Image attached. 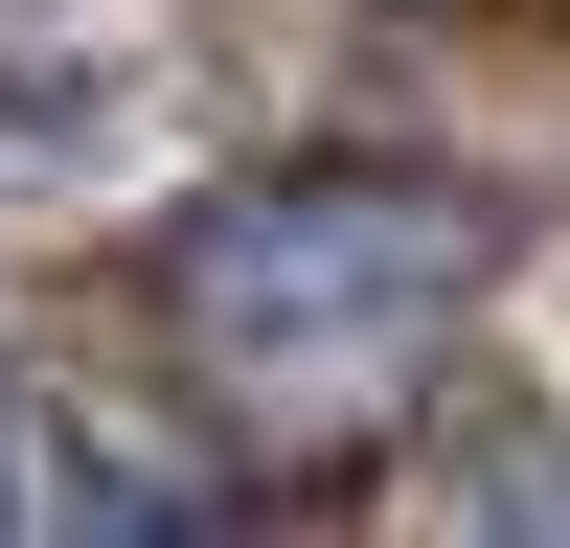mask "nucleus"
Listing matches in <instances>:
<instances>
[{
    "label": "nucleus",
    "mask_w": 570,
    "mask_h": 548,
    "mask_svg": "<svg viewBox=\"0 0 570 548\" xmlns=\"http://www.w3.org/2000/svg\"><path fill=\"white\" fill-rule=\"evenodd\" d=\"M480 274H502L480 183H434V160H274V183H228V206H183L160 320L228 365V389L343 411V389H389L411 343H456Z\"/></svg>",
    "instance_id": "nucleus-1"
},
{
    "label": "nucleus",
    "mask_w": 570,
    "mask_h": 548,
    "mask_svg": "<svg viewBox=\"0 0 570 548\" xmlns=\"http://www.w3.org/2000/svg\"><path fill=\"white\" fill-rule=\"evenodd\" d=\"M0 548H23V526H0Z\"/></svg>",
    "instance_id": "nucleus-4"
},
{
    "label": "nucleus",
    "mask_w": 570,
    "mask_h": 548,
    "mask_svg": "<svg viewBox=\"0 0 570 548\" xmlns=\"http://www.w3.org/2000/svg\"><path fill=\"white\" fill-rule=\"evenodd\" d=\"M456 548H570V457H502V480H480V526H456Z\"/></svg>",
    "instance_id": "nucleus-3"
},
{
    "label": "nucleus",
    "mask_w": 570,
    "mask_h": 548,
    "mask_svg": "<svg viewBox=\"0 0 570 548\" xmlns=\"http://www.w3.org/2000/svg\"><path fill=\"white\" fill-rule=\"evenodd\" d=\"M46 548H252V526L160 457H46Z\"/></svg>",
    "instance_id": "nucleus-2"
}]
</instances>
